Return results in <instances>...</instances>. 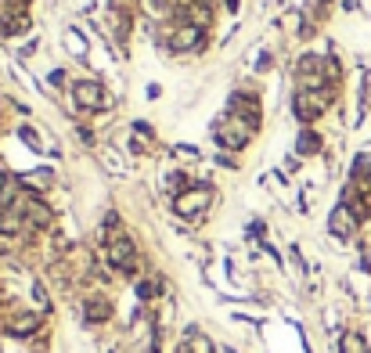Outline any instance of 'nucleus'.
Wrapping results in <instances>:
<instances>
[{
  "label": "nucleus",
  "mask_w": 371,
  "mask_h": 353,
  "mask_svg": "<svg viewBox=\"0 0 371 353\" xmlns=\"http://www.w3.org/2000/svg\"><path fill=\"white\" fill-rule=\"evenodd\" d=\"M256 127H259V120H245V115H224V120H217V144L220 148H227V152H242L249 141H252V134H256Z\"/></svg>",
  "instance_id": "1"
},
{
  "label": "nucleus",
  "mask_w": 371,
  "mask_h": 353,
  "mask_svg": "<svg viewBox=\"0 0 371 353\" xmlns=\"http://www.w3.org/2000/svg\"><path fill=\"white\" fill-rule=\"evenodd\" d=\"M332 105V94L328 90H296L292 98V115L299 123H313L317 115H325Z\"/></svg>",
  "instance_id": "2"
},
{
  "label": "nucleus",
  "mask_w": 371,
  "mask_h": 353,
  "mask_svg": "<svg viewBox=\"0 0 371 353\" xmlns=\"http://www.w3.org/2000/svg\"><path fill=\"white\" fill-rule=\"evenodd\" d=\"M209 202H213V188H209V184H191L184 195L173 199V209H177V216L198 220V216L209 209Z\"/></svg>",
  "instance_id": "3"
},
{
  "label": "nucleus",
  "mask_w": 371,
  "mask_h": 353,
  "mask_svg": "<svg viewBox=\"0 0 371 353\" xmlns=\"http://www.w3.org/2000/svg\"><path fill=\"white\" fill-rule=\"evenodd\" d=\"M104 253H109V263H112L116 270H123V274H134V270H137V246H134L130 234L119 231L116 238L104 242Z\"/></svg>",
  "instance_id": "4"
},
{
  "label": "nucleus",
  "mask_w": 371,
  "mask_h": 353,
  "mask_svg": "<svg viewBox=\"0 0 371 353\" xmlns=\"http://www.w3.org/2000/svg\"><path fill=\"white\" fill-rule=\"evenodd\" d=\"M325 73H328V58L321 54H303L296 62V76H299V90H325Z\"/></svg>",
  "instance_id": "5"
},
{
  "label": "nucleus",
  "mask_w": 371,
  "mask_h": 353,
  "mask_svg": "<svg viewBox=\"0 0 371 353\" xmlns=\"http://www.w3.org/2000/svg\"><path fill=\"white\" fill-rule=\"evenodd\" d=\"M72 101L87 112H101V108H112V94L104 90L97 80H80L72 83Z\"/></svg>",
  "instance_id": "6"
},
{
  "label": "nucleus",
  "mask_w": 371,
  "mask_h": 353,
  "mask_svg": "<svg viewBox=\"0 0 371 353\" xmlns=\"http://www.w3.org/2000/svg\"><path fill=\"white\" fill-rule=\"evenodd\" d=\"M170 47L177 54H195V51L205 47V29L202 26H191V22H181L173 29V36H170Z\"/></svg>",
  "instance_id": "7"
},
{
  "label": "nucleus",
  "mask_w": 371,
  "mask_h": 353,
  "mask_svg": "<svg viewBox=\"0 0 371 353\" xmlns=\"http://www.w3.org/2000/svg\"><path fill=\"white\" fill-rule=\"evenodd\" d=\"M357 227H360V220L353 216V209H350L346 202H339V206L332 209V216H328V234H335L339 242H350L353 234H357Z\"/></svg>",
  "instance_id": "8"
},
{
  "label": "nucleus",
  "mask_w": 371,
  "mask_h": 353,
  "mask_svg": "<svg viewBox=\"0 0 371 353\" xmlns=\"http://www.w3.org/2000/svg\"><path fill=\"white\" fill-rule=\"evenodd\" d=\"M40 314L33 310V314H15V317H8V335H15V339H29V335H36L40 332Z\"/></svg>",
  "instance_id": "9"
},
{
  "label": "nucleus",
  "mask_w": 371,
  "mask_h": 353,
  "mask_svg": "<svg viewBox=\"0 0 371 353\" xmlns=\"http://www.w3.org/2000/svg\"><path fill=\"white\" fill-rule=\"evenodd\" d=\"M83 317L90 321V325H104L112 317V303L104 300V296H87L83 300Z\"/></svg>",
  "instance_id": "10"
},
{
  "label": "nucleus",
  "mask_w": 371,
  "mask_h": 353,
  "mask_svg": "<svg viewBox=\"0 0 371 353\" xmlns=\"http://www.w3.org/2000/svg\"><path fill=\"white\" fill-rule=\"evenodd\" d=\"M231 115H245V120H259V101L252 94H231V105H227Z\"/></svg>",
  "instance_id": "11"
},
{
  "label": "nucleus",
  "mask_w": 371,
  "mask_h": 353,
  "mask_svg": "<svg viewBox=\"0 0 371 353\" xmlns=\"http://www.w3.org/2000/svg\"><path fill=\"white\" fill-rule=\"evenodd\" d=\"M313 152H321V137H317L313 130H299V137H296V155H313Z\"/></svg>",
  "instance_id": "12"
},
{
  "label": "nucleus",
  "mask_w": 371,
  "mask_h": 353,
  "mask_svg": "<svg viewBox=\"0 0 371 353\" xmlns=\"http://www.w3.org/2000/svg\"><path fill=\"white\" fill-rule=\"evenodd\" d=\"M184 349H188V353H217L213 339L202 335V332H191V335H188V342H184Z\"/></svg>",
  "instance_id": "13"
},
{
  "label": "nucleus",
  "mask_w": 371,
  "mask_h": 353,
  "mask_svg": "<svg viewBox=\"0 0 371 353\" xmlns=\"http://www.w3.org/2000/svg\"><path fill=\"white\" fill-rule=\"evenodd\" d=\"M367 184L371 181V155L364 152V155H357V162H353V184Z\"/></svg>",
  "instance_id": "14"
},
{
  "label": "nucleus",
  "mask_w": 371,
  "mask_h": 353,
  "mask_svg": "<svg viewBox=\"0 0 371 353\" xmlns=\"http://www.w3.org/2000/svg\"><path fill=\"white\" fill-rule=\"evenodd\" d=\"M339 349H343V353H367V346H364V335H360V332H346V335H343V342H339Z\"/></svg>",
  "instance_id": "15"
},
{
  "label": "nucleus",
  "mask_w": 371,
  "mask_h": 353,
  "mask_svg": "<svg viewBox=\"0 0 371 353\" xmlns=\"http://www.w3.org/2000/svg\"><path fill=\"white\" fill-rule=\"evenodd\" d=\"M0 29H4L8 36H15V33H26L29 29V15L22 11V15H11V19H4V22H0Z\"/></svg>",
  "instance_id": "16"
},
{
  "label": "nucleus",
  "mask_w": 371,
  "mask_h": 353,
  "mask_svg": "<svg viewBox=\"0 0 371 353\" xmlns=\"http://www.w3.org/2000/svg\"><path fill=\"white\" fill-rule=\"evenodd\" d=\"M29 8V0H0V22H4V15L11 19V15H22Z\"/></svg>",
  "instance_id": "17"
},
{
  "label": "nucleus",
  "mask_w": 371,
  "mask_h": 353,
  "mask_svg": "<svg viewBox=\"0 0 371 353\" xmlns=\"http://www.w3.org/2000/svg\"><path fill=\"white\" fill-rule=\"evenodd\" d=\"M33 303H36V310H40V314H47V310H50V300H47V288H43V285H33Z\"/></svg>",
  "instance_id": "18"
},
{
  "label": "nucleus",
  "mask_w": 371,
  "mask_h": 353,
  "mask_svg": "<svg viewBox=\"0 0 371 353\" xmlns=\"http://www.w3.org/2000/svg\"><path fill=\"white\" fill-rule=\"evenodd\" d=\"M137 296H141V300H155V296H158V285H155V281H141V285H137Z\"/></svg>",
  "instance_id": "19"
},
{
  "label": "nucleus",
  "mask_w": 371,
  "mask_h": 353,
  "mask_svg": "<svg viewBox=\"0 0 371 353\" xmlns=\"http://www.w3.org/2000/svg\"><path fill=\"white\" fill-rule=\"evenodd\" d=\"M65 36H69V47H72V54H76V58H83V54H87V47H83V40H80V33H76V29H69Z\"/></svg>",
  "instance_id": "20"
},
{
  "label": "nucleus",
  "mask_w": 371,
  "mask_h": 353,
  "mask_svg": "<svg viewBox=\"0 0 371 353\" xmlns=\"http://www.w3.org/2000/svg\"><path fill=\"white\" fill-rule=\"evenodd\" d=\"M367 105H371V73L364 76V108H367Z\"/></svg>",
  "instance_id": "21"
},
{
  "label": "nucleus",
  "mask_w": 371,
  "mask_h": 353,
  "mask_svg": "<svg viewBox=\"0 0 371 353\" xmlns=\"http://www.w3.org/2000/svg\"><path fill=\"white\" fill-rule=\"evenodd\" d=\"M8 184H11V181H8V173L0 169V195H4V188H8Z\"/></svg>",
  "instance_id": "22"
},
{
  "label": "nucleus",
  "mask_w": 371,
  "mask_h": 353,
  "mask_svg": "<svg viewBox=\"0 0 371 353\" xmlns=\"http://www.w3.org/2000/svg\"><path fill=\"white\" fill-rule=\"evenodd\" d=\"M0 231H4V209H0Z\"/></svg>",
  "instance_id": "23"
}]
</instances>
